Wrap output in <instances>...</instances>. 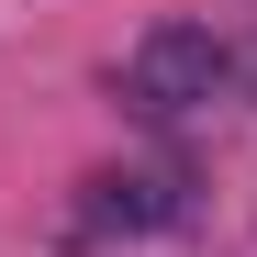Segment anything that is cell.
<instances>
[{
	"label": "cell",
	"instance_id": "6da1fadb",
	"mask_svg": "<svg viewBox=\"0 0 257 257\" xmlns=\"http://www.w3.org/2000/svg\"><path fill=\"white\" fill-rule=\"evenodd\" d=\"M112 90H123L135 123H190V112H212V101L235 90V45L212 23H146L135 45H123Z\"/></svg>",
	"mask_w": 257,
	"mask_h": 257
},
{
	"label": "cell",
	"instance_id": "3957f363",
	"mask_svg": "<svg viewBox=\"0 0 257 257\" xmlns=\"http://www.w3.org/2000/svg\"><path fill=\"white\" fill-rule=\"evenodd\" d=\"M235 101L257 112V45H235Z\"/></svg>",
	"mask_w": 257,
	"mask_h": 257
},
{
	"label": "cell",
	"instance_id": "7a4b0ae2",
	"mask_svg": "<svg viewBox=\"0 0 257 257\" xmlns=\"http://www.w3.org/2000/svg\"><path fill=\"white\" fill-rule=\"evenodd\" d=\"M168 224H190V168H179V157H146V168H101V179H78L67 246H101V235H168Z\"/></svg>",
	"mask_w": 257,
	"mask_h": 257
}]
</instances>
